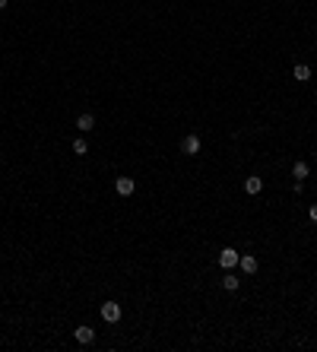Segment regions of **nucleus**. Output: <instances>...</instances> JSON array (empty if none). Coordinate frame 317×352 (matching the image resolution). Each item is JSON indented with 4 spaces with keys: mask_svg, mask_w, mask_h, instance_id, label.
<instances>
[{
    "mask_svg": "<svg viewBox=\"0 0 317 352\" xmlns=\"http://www.w3.org/2000/svg\"><path fill=\"white\" fill-rule=\"evenodd\" d=\"M99 314H101L105 324H117V320H121V305H117V301H105V305L99 308Z\"/></svg>",
    "mask_w": 317,
    "mask_h": 352,
    "instance_id": "1",
    "label": "nucleus"
},
{
    "mask_svg": "<svg viewBox=\"0 0 317 352\" xmlns=\"http://www.w3.org/2000/svg\"><path fill=\"white\" fill-rule=\"evenodd\" d=\"M238 260H241V254H238L235 247H222V251H219V264H222L225 270H235Z\"/></svg>",
    "mask_w": 317,
    "mask_h": 352,
    "instance_id": "2",
    "label": "nucleus"
},
{
    "mask_svg": "<svg viewBox=\"0 0 317 352\" xmlns=\"http://www.w3.org/2000/svg\"><path fill=\"white\" fill-rule=\"evenodd\" d=\"M200 146H203V143H200V137H197V133H187V137L181 140L184 156H197V153H200Z\"/></svg>",
    "mask_w": 317,
    "mask_h": 352,
    "instance_id": "3",
    "label": "nucleus"
},
{
    "mask_svg": "<svg viewBox=\"0 0 317 352\" xmlns=\"http://www.w3.org/2000/svg\"><path fill=\"white\" fill-rule=\"evenodd\" d=\"M73 336H76V343H80V346H92L95 343V330H92V327H76Z\"/></svg>",
    "mask_w": 317,
    "mask_h": 352,
    "instance_id": "4",
    "label": "nucleus"
},
{
    "mask_svg": "<svg viewBox=\"0 0 317 352\" xmlns=\"http://www.w3.org/2000/svg\"><path fill=\"white\" fill-rule=\"evenodd\" d=\"M115 191L121 194V197H130V194L136 191V181H133V178H117V181H115Z\"/></svg>",
    "mask_w": 317,
    "mask_h": 352,
    "instance_id": "5",
    "label": "nucleus"
},
{
    "mask_svg": "<svg viewBox=\"0 0 317 352\" xmlns=\"http://www.w3.org/2000/svg\"><path fill=\"white\" fill-rule=\"evenodd\" d=\"M238 266H241L244 273H257V266H260V264H257V257H254V254H241Z\"/></svg>",
    "mask_w": 317,
    "mask_h": 352,
    "instance_id": "6",
    "label": "nucleus"
},
{
    "mask_svg": "<svg viewBox=\"0 0 317 352\" xmlns=\"http://www.w3.org/2000/svg\"><path fill=\"white\" fill-rule=\"evenodd\" d=\"M244 191H248V194H260L263 191V178H260V175H250V178L244 181Z\"/></svg>",
    "mask_w": 317,
    "mask_h": 352,
    "instance_id": "7",
    "label": "nucleus"
},
{
    "mask_svg": "<svg viewBox=\"0 0 317 352\" xmlns=\"http://www.w3.org/2000/svg\"><path fill=\"white\" fill-rule=\"evenodd\" d=\"M292 76H295L298 83H308V80H311V67H308V64H295V70H292Z\"/></svg>",
    "mask_w": 317,
    "mask_h": 352,
    "instance_id": "8",
    "label": "nucleus"
},
{
    "mask_svg": "<svg viewBox=\"0 0 317 352\" xmlns=\"http://www.w3.org/2000/svg\"><path fill=\"white\" fill-rule=\"evenodd\" d=\"M292 175H295V181H304L311 175V165L308 162H295V165H292Z\"/></svg>",
    "mask_w": 317,
    "mask_h": 352,
    "instance_id": "9",
    "label": "nucleus"
},
{
    "mask_svg": "<svg viewBox=\"0 0 317 352\" xmlns=\"http://www.w3.org/2000/svg\"><path fill=\"white\" fill-rule=\"evenodd\" d=\"M76 127H80V130L83 133H86V130H92V127H95V118H92V114H80V118H76Z\"/></svg>",
    "mask_w": 317,
    "mask_h": 352,
    "instance_id": "10",
    "label": "nucleus"
},
{
    "mask_svg": "<svg viewBox=\"0 0 317 352\" xmlns=\"http://www.w3.org/2000/svg\"><path fill=\"white\" fill-rule=\"evenodd\" d=\"M238 282H241V279H235V273H225L222 276V289H229V292H235Z\"/></svg>",
    "mask_w": 317,
    "mask_h": 352,
    "instance_id": "11",
    "label": "nucleus"
},
{
    "mask_svg": "<svg viewBox=\"0 0 317 352\" xmlns=\"http://www.w3.org/2000/svg\"><path fill=\"white\" fill-rule=\"evenodd\" d=\"M73 153H76V156H86V153H89L86 140H73Z\"/></svg>",
    "mask_w": 317,
    "mask_h": 352,
    "instance_id": "12",
    "label": "nucleus"
},
{
    "mask_svg": "<svg viewBox=\"0 0 317 352\" xmlns=\"http://www.w3.org/2000/svg\"><path fill=\"white\" fill-rule=\"evenodd\" d=\"M308 216H311V222H317V203H311V210H308Z\"/></svg>",
    "mask_w": 317,
    "mask_h": 352,
    "instance_id": "13",
    "label": "nucleus"
},
{
    "mask_svg": "<svg viewBox=\"0 0 317 352\" xmlns=\"http://www.w3.org/2000/svg\"><path fill=\"white\" fill-rule=\"evenodd\" d=\"M0 10H7V0H0Z\"/></svg>",
    "mask_w": 317,
    "mask_h": 352,
    "instance_id": "14",
    "label": "nucleus"
}]
</instances>
